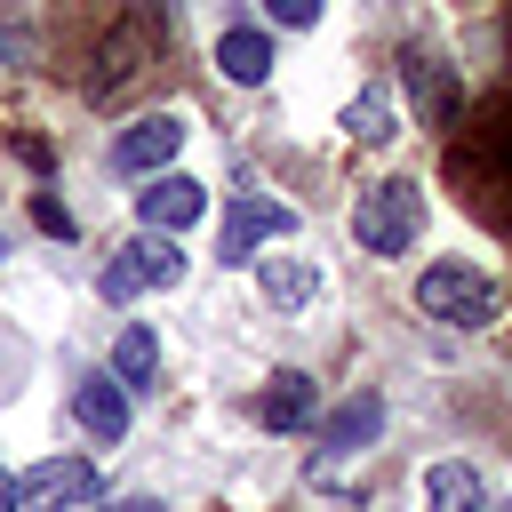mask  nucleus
<instances>
[{"mask_svg":"<svg viewBox=\"0 0 512 512\" xmlns=\"http://www.w3.org/2000/svg\"><path fill=\"white\" fill-rule=\"evenodd\" d=\"M344 136H360V144H392V136H400V96H392L384 80H368V88L344 104Z\"/></svg>","mask_w":512,"mask_h":512,"instance_id":"13","label":"nucleus"},{"mask_svg":"<svg viewBox=\"0 0 512 512\" xmlns=\"http://www.w3.org/2000/svg\"><path fill=\"white\" fill-rule=\"evenodd\" d=\"M384 432V400L376 392H352V400H336L328 416H320V448H360V440H376Z\"/></svg>","mask_w":512,"mask_h":512,"instance_id":"14","label":"nucleus"},{"mask_svg":"<svg viewBox=\"0 0 512 512\" xmlns=\"http://www.w3.org/2000/svg\"><path fill=\"white\" fill-rule=\"evenodd\" d=\"M176 152H184V120H176V112H144V120H128V128L112 136V168H128V176L168 168Z\"/></svg>","mask_w":512,"mask_h":512,"instance_id":"5","label":"nucleus"},{"mask_svg":"<svg viewBox=\"0 0 512 512\" xmlns=\"http://www.w3.org/2000/svg\"><path fill=\"white\" fill-rule=\"evenodd\" d=\"M256 288H264L280 312H296V304L320 296V264H312V256H256Z\"/></svg>","mask_w":512,"mask_h":512,"instance_id":"11","label":"nucleus"},{"mask_svg":"<svg viewBox=\"0 0 512 512\" xmlns=\"http://www.w3.org/2000/svg\"><path fill=\"white\" fill-rule=\"evenodd\" d=\"M280 232H296V208H280V200H240V208L224 216V264H256V248L280 240Z\"/></svg>","mask_w":512,"mask_h":512,"instance_id":"8","label":"nucleus"},{"mask_svg":"<svg viewBox=\"0 0 512 512\" xmlns=\"http://www.w3.org/2000/svg\"><path fill=\"white\" fill-rule=\"evenodd\" d=\"M152 368H160V344H152L144 320H128V328L112 336V384H120V392H128V384H152Z\"/></svg>","mask_w":512,"mask_h":512,"instance_id":"16","label":"nucleus"},{"mask_svg":"<svg viewBox=\"0 0 512 512\" xmlns=\"http://www.w3.org/2000/svg\"><path fill=\"white\" fill-rule=\"evenodd\" d=\"M480 504H488V488H480L472 464H432L424 472V512H480Z\"/></svg>","mask_w":512,"mask_h":512,"instance_id":"15","label":"nucleus"},{"mask_svg":"<svg viewBox=\"0 0 512 512\" xmlns=\"http://www.w3.org/2000/svg\"><path fill=\"white\" fill-rule=\"evenodd\" d=\"M480 512H512V504H496V496H488V504H480Z\"/></svg>","mask_w":512,"mask_h":512,"instance_id":"21","label":"nucleus"},{"mask_svg":"<svg viewBox=\"0 0 512 512\" xmlns=\"http://www.w3.org/2000/svg\"><path fill=\"white\" fill-rule=\"evenodd\" d=\"M144 232H192L208 216V184L200 176H152V192H136Z\"/></svg>","mask_w":512,"mask_h":512,"instance_id":"7","label":"nucleus"},{"mask_svg":"<svg viewBox=\"0 0 512 512\" xmlns=\"http://www.w3.org/2000/svg\"><path fill=\"white\" fill-rule=\"evenodd\" d=\"M176 280H184V256H176L168 232H136V240L104 264V296H112V304H128V296H144V288H176Z\"/></svg>","mask_w":512,"mask_h":512,"instance_id":"3","label":"nucleus"},{"mask_svg":"<svg viewBox=\"0 0 512 512\" xmlns=\"http://www.w3.org/2000/svg\"><path fill=\"white\" fill-rule=\"evenodd\" d=\"M312 408H320V384H312L304 368H280V376L264 384V400H256V424H264V432H296V424H312Z\"/></svg>","mask_w":512,"mask_h":512,"instance_id":"9","label":"nucleus"},{"mask_svg":"<svg viewBox=\"0 0 512 512\" xmlns=\"http://www.w3.org/2000/svg\"><path fill=\"white\" fill-rule=\"evenodd\" d=\"M16 504H24V488H16L8 472H0V512H16Z\"/></svg>","mask_w":512,"mask_h":512,"instance_id":"20","label":"nucleus"},{"mask_svg":"<svg viewBox=\"0 0 512 512\" xmlns=\"http://www.w3.org/2000/svg\"><path fill=\"white\" fill-rule=\"evenodd\" d=\"M320 8H328V0H264L272 24H320Z\"/></svg>","mask_w":512,"mask_h":512,"instance_id":"18","label":"nucleus"},{"mask_svg":"<svg viewBox=\"0 0 512 512\" xmlns=\"http://www.w3.org/2000/svg\"><path fill=\"white\" fill-rule=\"evenodd\" d=\"M72 416H80L96 440H120V432H128V392H120L112 376H80V384H72Z\"/></svg>","mask_w":512,"mask_h":512,"instance_id":"12","label":"nucleus"},{"mask_svg":"<svg viewBox=\"0 0 512 512\" xmlns=\"http://www.w3.org/2000/svg\"><path fill=\"white\" fill-rule=\"evenodd\" d=\"M16 488H24L32 512H72V504L96 496V464H88V456H48V464H32Z\"/></svg>","mask_w":512,"mask_h":512,"instance_id":"6","label":"nucleus"},{"mask_svg":"<svg viewBox=\"0 0 512 512\" xmlns=\"http://www.w3.org/2000/svg\"><path fill=\"white\" fill-rule=\"evenodd\" d=\"M416 304H424L432 320H448V328H488V320H496V280L448 256V264H424V272H416Z\"/></svg>","mask_w":512,"mask_h":512,"instance_id":"2","label":"nucleus"},{"mask_svg":"<svg viewBox=\"0 0 512 512\" xmlns=\"http://www.w3.org/2000/svg\"><path fill=\"white\" fill-rule=\"evenodd\" d=\"M216 64H224V80H240V88H264V80H272V32H256V24H232V32L216 40Z\"/></svg>","mask_w":512,"mask_h":512,"instance_id":"10","label":"nucleus"},{"mask_svg":"<svg viewBox=\"0 0 512 512\" xmlns=\"http://www.w3.org/2000/svg\"><path fill=\"white\" fill-rule=\"evenodd\" d=\"M152 48H160V24H152V8L120 16V24H112V40L96 48V80H88V88H96V96H112L120 80H136V72H144V56H152Z\"/></svg>","mask_w":512,"mask_h":512,"instance_id":"4","label":"nucleus"},{"mask_svg":"<svg viewBox=\"0 0 512 512\" xmlns=\"http://www.w3.org/2000/svg\"><path fill=\"white\" fill-rule=\"evenodd\" d=\"M416 232H424V192L408 176H384L352 200V240L368 256H400V248H416Z\"/></svg>","mask_w":512,"mask_h":512,"instance_id":"1","label":"nucleus"},{"mask_svg":"<svg viewBox=\"0 0 512 512\" xmlns=\"http://www.w3.org/2000/svg\"><path fill=\"white\" fill-rule=\"evenodd\" d=\"M408 80H416V96H424V112H432V120H448V112H456V80H440L424 56H408Z\"/></svg>","mask_w":512,"mask_h":512,"instance_id":"17","label":"nucleus"},{"mask_svg":"<svg viewBox=\"0 0 512 512\" xmlns=\"http://www.w3.org/2000/svg\"><path fill=\"white\" fill-rule=\"evenodd\" d=\"M104 512H168V504H160V496H112Z\"/></svg>","mask_w":512,"mask_h":512,"instance_id":"19","label":"nucleus"}]
</instances>
